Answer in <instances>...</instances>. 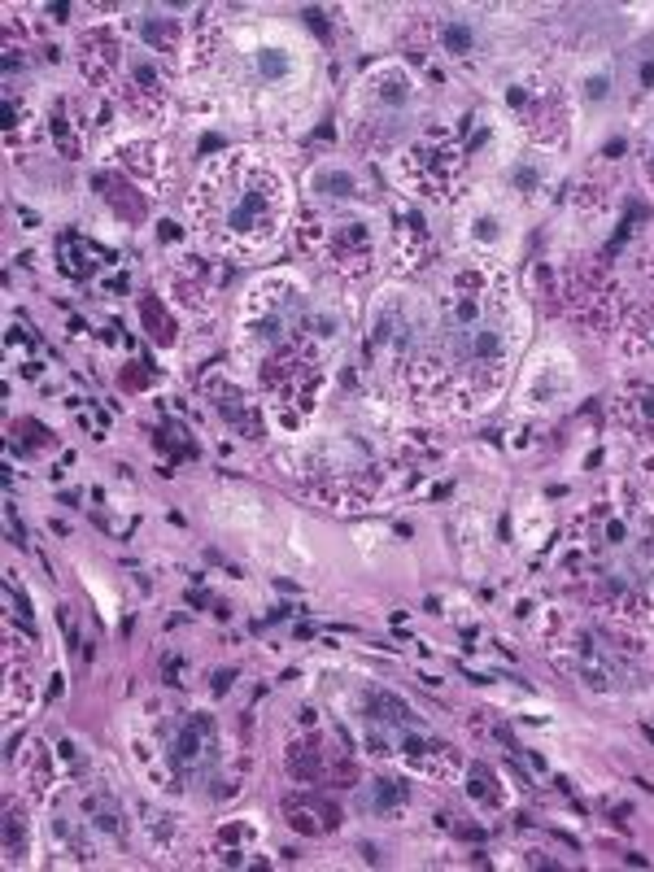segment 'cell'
I'll return each instance as SVG.
<instances>
[{
  "label": "cell",
  "mask_w": 654,
  "mask_h": 872,
  "mask_svg": "<svg viewBox=\"0 0 654 872\" xmlns=\"http://www.w3.org/2000/svg\"><path fill=\"white\" fill-rule=\"evenodd\" d=\"M284 811H288V825L297 833H323L336 825V807L319 803V799H284Z\"/></svg>",
  "instance_id": "obj_1"
},
{
  "label": "cell",
  "mask_w": 654,
  "mask_h": 872,
  "mask_svg": "<svg viewBox=\"0 0 654 872\" xmlns=\"http://www.w3.org/2000/svg\"><path fill=\"white\" fill-rule=\"evenodd\" d=\"M436 40H441V48H445L449 57H471L475 44H480V40H475V31L467 27L463 18H445L441 31H436Z\"/></svg>",
  "instance_id": "obj_2"
},
{
  "label": "cell",
  "mask_w": 654,
  "mask_h": 872,
  "mask_svg": "<svg viewBox=\"0 0 654 872\" xmlns=\"http://www.w3.org/2000/svg\"><path fill=\"white\" fill-rule=\"evenodd\" d=\"M375 96H380V105L401 110L410 100V79L401 70H380V88H375Z\"/></svg>",
  "instance_id": "obj_3"
},
{
  "label": "cell",
  "mask_w": 654,
  "mask_h": 872,
  "mask_svg": "<svg viewBox=\"0 0 654 872\" xmlns=\"http://www.w3.org/2000/svg\"><path fill=\"white\" fill-rule=\"evenodd\" d=\"M314 192H323V196H349V192H354V175L332 166V170H323V175L314 179Z\"/></svg>",
  "instance_id": "obj_4"
},
{
  "label": "cell",
  "mask_w": 654,
  "mask_h": 872,
  "mask_svg": "<svg viewBox=\"0 0 654 872\" xmlns=\"http://www.w3.org/2000/svg\"><path fill=\"white\" fill-rule=\"evenodd\" d=\"M371 711H384L380 720H388V724H415V715L406 711V702L393 698V694H371Z\"/></svg>",
  "instance_id": "obj_5"
},
{
  "label": "cell",
  "mask_w": 654,
  "mask_h": 872,
  "mask_svg": "<svg viewBox=\"0 0 654 872\" xmlns=\"http://www.w3.org/2000/svg\"><path fill=\"white\" fill-rule=\"evenodd\" d=\"M406 799H410L406 785H397V781H375V807H397V803H406Z\"/></svg>",
  "instance_id": "obj_6"
},
{
  "label": "cell",
  "mask_w": 654,
  "mask_h": 872,
  "mask_svg": "<svg viewBox=\"0 0 654 872\" xmlns=\"http://www.w3.org/2000/svg\"><path fill=\"white\" fill-rule=\"evenodd\" d=\"M471 794H475V799H484V803H497V799H501V794L493 789V772H489V767H471Z\"/></svg>",
  "instance_id": "obj_7"
},
{
  "label": "cell",
  "mask_w": 654,
  "mask_h": 872,
  "mask_svg": "<svg viewBox=\"0 0 654 872\" xmlns=\"http://www.w3.org/2000/svg\"><path fill=\"white\" fill-rule=\"evenodd\" d=\"M292 66H288V57H284V48H266L262 53V74L266 79H284Z\"/></svg>",
  "instance_id": "obj_8"
},
{
  "label": "cell",
  "mask_w": 654,
  "mask_h": 872,
  "mask_svg": "<svg viewBox=\"0 0 654 872\" xmlns=\"http://www.w3.org/2000/svg\"><path fill=\"white\" fill-rule=\"evenodd\" d=\"M511 184H515L519 192H537V166H519V170L511 175Z\"/></svg>",
  "instance_id": "obj_9"
},
{
  "label": "cell",
  "mask_w": 654,
  "mask_h": 872,
  "mask_svg": "<svg viewBox=\"0 0 654 872\" xmlns=\"http://www.w3.org/2000/svg\"><path fill=\"white\" fill-rule=\"evenodd\" d=\"M607 92H611V79H607V74H593V79H585V96H589V100H607Z\"/></svg>",
  "instance_id": "obj_10"
},
{
  "label": "cell",
  "mask_w": 654,
  "mask_h": 872,
  "mask_svg": "<svg viewBox=\"0 0 654 872\" xmlns=\"http://www.w3.org/2000/svg\"><path fill=\"white\" fill-rule=\"evenodd\" d=\"M153 310H157V305L144 301V314H148V319H153ZM157 341H174V327H170V323H157Z\"/></svg>",
  "instance_id": "obj_11"
},
{
  "label": "cell",
  "mask_w": 654,
  "mask_h": 872,
  "mask_svg": "<svg viewBox=\"0 0 654 872\" xmlns=\"http://www.w3.org/2000/svg\"><path fill=\"white\" fill-rule=\"evenodd\" d=\"M475 236L493 240V236H497V218H475Z\"/></svg>",
  "instance_id": "obj_12"
},
{
  "label": "cell",
  "mask_w": 654,
  "mask_h": 872,
  "mask_svg": "<svg viewBox=\"0 0 654 872\" xmlns=\"http://www.w3.org/2000/svg\"><path fill=\"white\" fill-rule=\"evenodd\" d=\"M641 88H654V61L641 66Z\"/></svg>",
  "instance_id": "obj_13"
}]
</instances>
